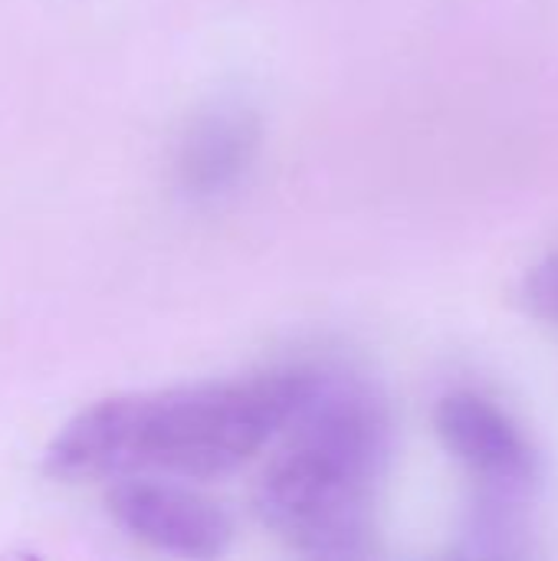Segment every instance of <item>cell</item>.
<instances>
[{
	"instance_id": "5b68a950",
	"label": "cell",
	"mask_w": 558,
	"mask_h": 561,
	"mask_svg": "<svg viewBox=\"0 0 558 561\" xmlns=\"http://www.w3.org/2000/svg\"><path fill=\"white\" fill-rule=\"evenodd\" d=\"M260 145V122L243 105H214L204 112L181 145V181L187 191L210 197L230 191L250 168Z\"/></svg>"
},
{
	"instance_id": "3957f363",
	"label": "cell",
	"mask_w": 558,
	"mask_h": 561,
	"mask_svg": "<svg viewBox=\"0 0 558 561\" xmlns=\"http://www.w3.org/2000/svg\"><path fill=\"white\" fill-rule=\"evenodd\" d=\"M105 510L132 539L168 556L217 559L234 542L224 506L178 483L118 477L105 493Z\"/></svg>"
},
{
	"instance_id": "6da1fadb",
	"label": "cell",
	"mask_w": 558,
	"mask_h": 561,
	"mask_svg": "<svg viewBox=\"0 0 558 561\" xmlns=\"http://www.w3.org/2000/svg\"><path fill=\"white\" fill-rule=\"evenodd\" d=\"M309 381L312 365H286L234 381L102 398L56 434L46 470L59 480L234 473L289 427Z\"/></svg>"
},
{
	"instance_id": "52a82bcc",
	"label": "cell",
	"mask_w": 558,
	"mask_h": 561,
	"mask_svg": "<svg viewBox=\"0 0 558 561\" xmlns=\"http://www.w3.org/2000/svg\"><path fill=\"white\" fill-rule=\"evenodd\" d=\"M520 299L533 319L558 325V253H549L526 273L520 286Z\"/></svg>"
},
{
	"instance_id": "8992f818",
	"label": "cell",
	"mask_w": 558,
	"mask_h": 561,
	"mask_svg": "<svg viewBox=\"0 0 558 561\" xmlns=\"http://www.w3.org/2000/svg\"><path fill=\"white\" fill-rule=\"evenodd\" d=\"M523 500H526V493L480 486V496L460 529L457 556H467V559H526V556H533L536 549H533L529 519L523 513Z\"/></svg>"
},
{
	"instance_id": "277c9868",
	"label": "cell",
	"mask_w": 558,
	"mask_h": 561,
	"mask_svg": "<svg viewBox=\"0 0 558 561\" xmlns=\"http://www.w3.org/2000/svg\"><path fill=\"white\" fill-rule=\"evenodd\" d=\"M434 427L444 450L483 490L529 496L539 477V457L506 408L480 391H451L437 401Z\"/></svg>"
},
{
	"instance_id": "7a4b0ae2",
	"label": "cell",
	"mask_w": 558,
	"mask_h": 561,
	"mask_svg": "<svg viewBox=\"0 0 558 561\" xmlns=\"http://www.w3.org/2000/svg\"><path fill=\"white\" fill-rule=\"evenodd\" d=\"M283 434V450L253 486L257 516L303 556H368L375 493L391 457V417L378 391L349 371L312 368Z\"/></svg>"
}]
</instances>
